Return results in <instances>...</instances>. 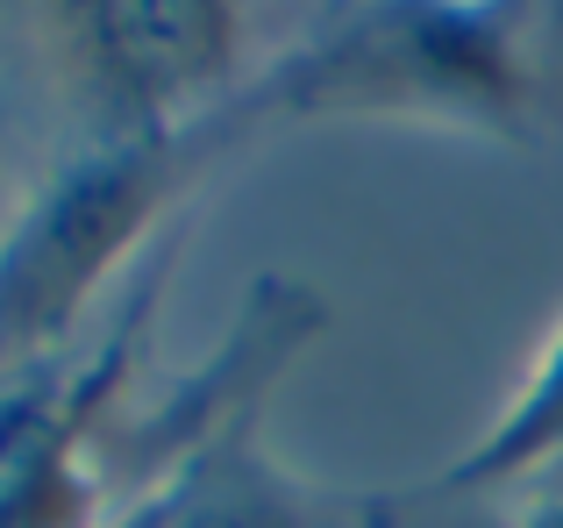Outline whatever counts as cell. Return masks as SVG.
<instances>
[{"label": "cell", "instance_id": "cell-1", "mask_svg": "<svg viewBox=\"0 0 563 528\" xmlns=\"http://www.w3.org/2000/svg\"><path fill=\"white\" fill-rule=\"evenodd\" d=\"M272 114H399L493 143L563 136V0H350L264 72Z\"/></svg>", "mask_w": 563, "mask_h": 528}, {"label": "cell", "instance_id": "cell-2", "mask_svg": "<svg viewBox=\"0 0 563 528\" xmlns=\"http://www.w3.org/2000/svg\"><path fill=\"white\" fill-rule=\"evenodd\" d=\"M272 114L264 79L235 86L207 114L172 129L93 136L0 237V372L51 364V350L79 329V315L122 278L143 243L172 237V208L207 179L214 157L250 143Z\"/></svg>", "mask_w": 563, "mask_h": 528}, {"label": "cell", "instance_id": "cell-3", "mask_svg": "<svg viewBox=\"0 0 563 528\" xmlns=\"http://www.w3.org/2000/svg\"><path fill=\"white\" fill-rule=\"evenodd\" d=\"M321 329H329V300H321L314 286H300V278H286V272H264L257 286L243 293L235 329L221 336L157 407H143V415H129V421L108 415V429H100L93 450H108V464L136 486V501H151V493L172 486L235 415L264 407V386H272Z\"/></svg>", "mask_w": 563, "mask_h": 528}, {"label": "cell", "instance_id": "cell-4", "mask_svg": "<svg viewBox=\"0 0 563 528\" xmlns=\"http://www.w3.org/2000/svg\"><path fill=\"white\" fill-rule=\"evenodd\" d=\"M93 79L122 129L207 114L235 65V0H71Z\"/></svg>", "mask_w": 563, "mask_h": 528}, {"label": "cell", "instance_id": "cell-5", "mask_svg": "<svg viewBox=\"0 0 563 528\" xmlns=\"http://www.w3.org/2000/svg\"><path fill=\"white\" fill-rule=\"evenodd\" d=\"M399 493H329L264 450L257 407L235 415L165 486V528H407Z\"/></svg>", "mask_w": 563, "mask_h": 528}, {"label": "cell", "instance_id": "cell-6", "mask_svg": "<svg viewBox=\"0 0 563 528\" xmlns=\"http://www.w3.org/2000/svg\"><path fill=\"white\" fill-rule=\"evenodd\" d=\"M556 458H563V329L550 336V350L536 358L528 386L499 407L493 429H485L456 464H442L428 486L399 493V507L421 515V507H442V501H471V493L514 486V479L542 472V464H556Z\"/></svg>", "mask_w": 563, "mask_h": 528}, {"label": "cell", "instance_id": "cell-7", "mask_svg": "<svg viewBox=\"0 0 563 528\" xmlns=\"http://www.w3.org/2000/svg\"><path fill=\"white\" fill-rule=\"evenodd\" d=\"M108 528H165V486L151 493V501H129L122 515H114Z\"/></svg>", "mask_w": 563, "mask_h": 528}, {"label": "cell", "instance_id": "cell-8", "mask_svg": "<svg viewBox=\"0 0 563 528\" xmlns=\"http://www.w3.org/2000/svg\"><path fill=\"white\" fill-rule=\"evenodd\" d=\"M493 528H563V501H542V507H528V515H507V521H493Z\"/></svg>", "mask_w": 563, "mask_h": 528}]
</instances>
